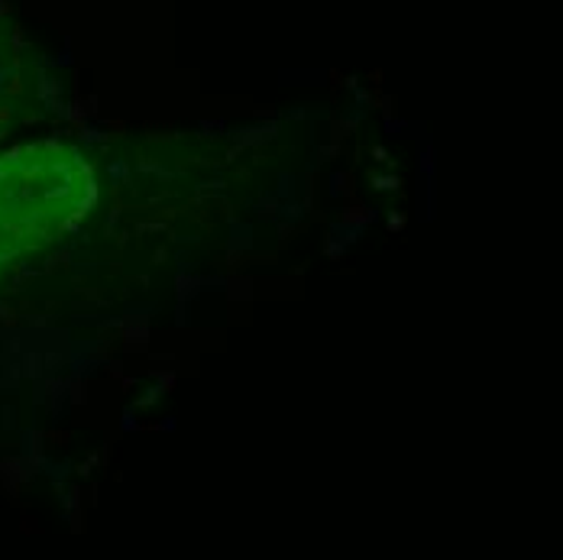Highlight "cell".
Wrapping results in <instances>:
<instances>
[{"label": "cell", "instance_id": "cell-1", "mask_svg": "<svg viewBox=\"0 0 563 560\" xmlns=\"http://www.w3.org/2000/svg\"><path fill=\"white\" fill-rule=\"evenodd\" d=\"M95 198V178L68 146H33L0 160V266L53 243Z\"/></svg>", "mask_w": 563, "mask_h": 560}]
</instances>
